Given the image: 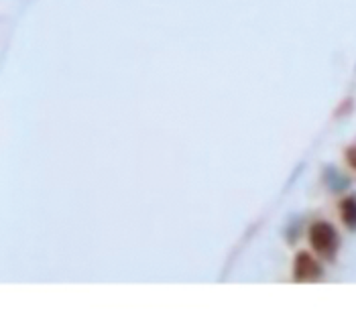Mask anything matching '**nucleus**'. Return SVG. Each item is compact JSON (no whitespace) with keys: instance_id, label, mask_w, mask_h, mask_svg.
Listing matches in <instances>:
<instances>
[{"instance_id":"1","label":"nucleus","mask_w":356,"mask_h":319,"mask_svg":"<svg viewBox=\"0 0 356 319\" xmlns=\"http://www.w3.org/2000/svg\"><path fill=\"white\" fill-rule=\"evenodd\" d=\"M309 242L314 250L320 252L322 256H334L338 248V234L334 226H330L326 222H318L309 228Z\"/></svg>"},{"instance_id":"2","label":"nucleus","mask_w":356,"mask_h":319,"mask_svg":"<svg viewBox=\"0 0 356 319\" xmlns=\"http://www.w3.org/2000/svg\"><path fill=\"white\" fill-rule=\"evenodd\" d=\"M293 277L296 281H316L322 277V266L318 265V261L307 254V252H300L298 259H296V265H293Z\"/></svg>"},{"instance_id":"3","label":"nucleus","mask_w":356,"mask_h":319,"mask_svg":"<svg viewBox=\"0 0 356 319\" xmlns=\"http://www.w3.org/2000/svg\"><path fill=\"white\" fill-rule=\"evenodd\" d=\"M340 215L350 230H356V197H346L340 204Z\"/></svg>"},{"instance_id":"4","label":"nucleus","mask_w":356,"mask_h":319,"mask_svg":"<svg viewBox=\"0 0 356 319\" xmlns=\"http://www.w3.org/2000/svg\"><path fill=\"white\" fill-rule=\"evenodd\" d=\"M346 159H348V165H350L353 169H356V147L348 149V153H346Z\"/></svg>"}]
</instances>
